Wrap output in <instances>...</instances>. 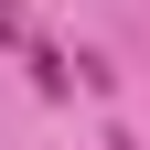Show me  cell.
<instances>
[{
	"label": "cell",
	"instance_id": "cell-1",
	"mask_svg": "<svg viewBox=\"0 0 150 150\" xmlns=\"http://www.w3.org/2000/svg\"><path fill=\"white\" fill-rule=\"evenodd\" d=\"M32 86H43V97H64V86H75V64H64L54 43H32Z\"/></svg>",
	"mask_w": 150,
	"mask_h": 150
},
{
	"label": "cell",
	"instance_id": "cell-2",
	"mask_svg": "<svg viewBox=\"0 0 150 150\" xmlns=\"http://www.w3.org/2000/svg\"><path fill=\"white\" fill-rule=\"evenodd\" d=\"M0 43H22V0H0Z\"/></svg>",
	"mask_w": 150,
	"mask_h": 150
}]
</instances>
